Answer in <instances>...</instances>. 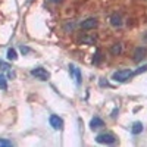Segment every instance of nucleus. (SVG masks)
Wrapping results in <instances>:
<instances>
[{
  "label": "nucleus",
  "mask_w": 147,
  "mask_h": 147,
  "mask_svg": "<svg viewBox=\"0 0 147 147\" xmlns=\"http://www.w3.org/2000/svg\"><path fill=\"white\" fill-rule=\"evenodd\" d=\"M143 131V124L141 122H134L132 127H131V132L134 134V136H137V134H140Z\"/></svg>",
  "instance_id": "obj_11"
},
{
  "label": "nucleus",
  "mask_w": 147,
  "mask_h": 147,
  "mask_svg": "<svg viewBox=\"0 0 147 147\" xmlns=\"http://www.w3.org/2000/svg\"><path fill=\"white\" fill-rule=\"evenodd\" d=\"M3 146H13V144H12V141H9V140L0 138V147H3Z\"/></svg>",
  "instance_id": "obj_15"
},
{
  "label": "nucleus",
  "mask_w": 147,
  "mask_h": 147,
  "mask_svg": "<svg viewBox=\"0 0 147 147\" xmlns=\"http://www.w3.org/2000/svg\"><path fill=\"white\" fill-rule=\"evenodd\" d=\"M96 141L99 144H115L116 138L112 132H103V134H99L96 137Z\"/></svg>",
  "instance_id": "obj_2"
},
{
  "label": "nucleus",
  "mask_w": 147,
  "mask_h": 147,
  "mask_svg": "<svg viewBox=\"0 0 147 147\" xmlns=\"http://www.w3.org/2000/svg\"><path fill=\"white\" fill-rule=\"evenodd\" d=\"M102 127H105V122H103V119H100L99 116H94L91 121H90V128L94 131V129H99V128H102Z\"/></svg>",
  "instance_id": "obj_8"
},
{
  "label": "nucleus",
  "mask_w": 147,
  "mask_h": 147,
  "mask_svg": "<svg viewBox=\"0 0 147 147\" xmlns=\"http://www.w3.org/2000/svg\"><path fill=\"white\" fill-rule=\"evenodd\" d=\"M144 40H146V41H147V32H146V34H144Z\"/></svg>",
  "instance_id": "obj_21"
},
{
  "label": "nucleus",
  "mask_w": 147,
  "mask_h": 147,
  "mask_svg": "<svg viewBox=\"0 0 147 147\" xmlns=\"http://www.w3.org/2000/svg\"><path fill=\"white\" fill-rule=\"evenodd\" d=\"M21 52H22L24 55H27V53H30V49L25 47V46H21Z\"/></svg>",
  "instance_id": "obj_19"
},
{
  "label": "nucleus",
  "mask_w": 147,
  "mask_h": 147,
  "mask_svg": "<svg viewBox=\"0 0 147 147\" xmlns=\"http://www.w3.org/2000/svg\"><path fill=\"white\" fill-rule=\"evenodd\" d=\"M31 75L35 77L37 80H40V81H47L49 78H50V74H49V71L44 69V68H41V66L34 68V69L31 71Z\"/></svg>",
  "instance_id": "obj_3"
},
{
  "label": "nucleus",
  "mask_w": 147,
  "mask_h": 147,
  "mask_svg": "<svg viewBox=\"0 0 147 147\" xmlns=\"http://www.w3.org/2000/svg\"><path fill=\"white\" fill-rule=\"evenodd\" d=\"M82 43H87V44H94V38H91V37H82Z\"/></svg>",
  "instance_id": "obj_16"
},
{
  "label": "nucleus",
  "mask_w": 147,
  "mask_h": 147,
  "mask_svg": "<svg viewBox=\"0 0 147 147\" xmlns=\"http://www.w3.org/2000/svg\"><path fill=\"white\" fill-rule=\"evenodd\" d=\"M132 77V71H129V69H119V71H116L115 74H113V80L115 81H118V82H125V81H128L129 78Z\"/></svg>",
  "instance_id": "obj_1"
},
{
  "label": "nucleus",
  "mask_w": 147,
  "mask_h": 147,
  "mask_svg": "<svg viewBox=\"0 0 147 147\" xmlns=\"http://www.w3.org/2000/svg\"><path fill=\"white\" fill-rule=\"evenodd\" d=\"M50 2H53V3H59V2H62V0H50Z\"/></svg>",
  "instance_id": "obj_20"
},
{
  "label": "nucleus",
  "mask_w": 147,
  "mask_h": 147,
  "mask_svg": "<svg viewBox=\"0 0 147 147\" xmlns=\"http://www.w3.org/2000/svg\"><path fill=\"white\" fill-rule=\"evenodd\" d=\"M110 53H112L113 56H118V55H121V53H122V44H119V43H115V44L112 46V49H110Z\"/></svg>",
  "instance_id": "obj_12"
},
{
  "label": "nucleus",
  "mask_w": 147,
  "mask_h": 147,
  "mask_svg": "<svg viewBox=\"0 0 147 147\" xmlns=\"http://www.w3.org/2000/svg\"><path fill=\"white\" fill-rule=\"evenodd\" d=\"M100 62V50L96 52V59H94V63H99Z\"/></svg>",
  "instance_id": "obj_17"
},
{
  "label": "nucleus",
  "mask_w": 147,
  "mask_h": 147,
  "mask_svg": "<svg viewBox=\"0 0 147 147\" xmlns=\"http://www.w3.org/2000/svg\"><path fill=\"white\" fill-rule=\"evenodd\" d=\"M97 25H99V22H97L96 18H87L85 21L81 22V28L85 30V31H88V30H94Z\"/></svg>",
  "instance_id": "obj_4"
},
{
  "label": "nucleus",
  "mask_w": 147,
  "mask_h": 147,
  "mask_svg": "<svg viewBox=\"0 0 147 147\" xmlns=\"http://www.w3.org/2000/svg\"><path fill=\"white\" fill-rule=\"evenodd\" d=\"M0 71H2V72H7V77L9 78H13L15 77V72H12L10 65L6 63V62H3V60H0Z\"/></svg>",
  "instance_id": "obj_10"
},
{
  "label": "nucleus",
  "mask_w": 147,
  "mask_h": 147,
  "mask_svg": "<svg viewBox=\"0 0 147 147\" xmlns=\"http://www.w3.org/2000/svg\"><path fill=\"white\" fill-rule=\"evenodd\" d=\"M147 71V65H144V66H141L138 71H136V72H132V74H141V72H146Z\"/></svg>",
  "instance_id": "obj_18"
},
{
  "label": "nucleus",
  "mask_w": 147,
  "mask_h": 147,
  "mask_svg": "<svg viewBox=\"0 0 147 147\" xmlns=\"http://www.w3.org/2000/svg\"><path fill=\"white\" fill-rule=\"evenodd\" d=\"M7 59L9 60H16L18 59V53H16L15 49H9L7 50Z\"/></svg>",
  "instance_id": "obj_13"
},
{
  "label": "nucleus",
  "mask_w": 147,
  "mask_h": 147,
  "mask_svg": "<svg viewBox=\"0 0 147 147\" xmlns=\"http://www.w3.org/2000/svg\"><path fill=\"white\" fill-rule=\"evenodd\" d=\"M110 24H112L115 28H121L122 24H124V21H122V16H121V15L113 13L112 16H110Z\"/></svg>",
  "instance_id": "obj_9"
},
{
  "label": "nucleus",
  "mask_w": 147,
  "mask_h": 147,
  "mask_svg": "<svg viewBox=\"0 0 147 147\" xmlns=\"http://www.w3.org/2000/svg\"><path fill=\"white\" fill-rule=\"evenodd\" d=\"M49 122H50V125L53 127V129H62V127H63L62 118H59L57 115H50V118H49Z\"/></svg>",
  "instance_id": "obj_6"
},
{
  "label": "nucleus",
  "mask_w": 147,
  "mask_h": 147,
  "mask_svg": "<svg viewBox=\"0 0 147 147\" xmlns=\"http://www.w3.org/2000/svg\"><path fill=\"white\" fill-rule=\"evenodd\" d=\"M69 74H71V77L75 80L77 84H81V71H80V68H77L75 65H69Z\"/></svg>",
  "instance_id": "obj_7"
},
{
  "label": "nucleus",
  "mask_w": 147,
  "mask_h": 147,
  "mask_svg": "<svg viewBox=\"0 0 147 147\" xmlns=\"http://www.w3.org/2000/svg\"><path fill=\"white\" fill-rule=\"evenodd\" d=\"M146 57H147V49L146 47H137L134 50V60L136 62H141Z\"/></svg>",
  "instance_id": "obj_5"
},
{
  "label": "nucleus",
  "mask_w": 147,
  "mask_h": 147,
  "mask_svg": "<svg viewBox=\"0 0 147 147\" xmlns=\"http://www.w3.org/2000/svg\"><path fill=\"white\" fill-rule=\"evenodd\" d=\"M0 90H7V81L3 74H0Z\"/></svg>",
  "instance_id": "obj_14"
}]
</instances>
